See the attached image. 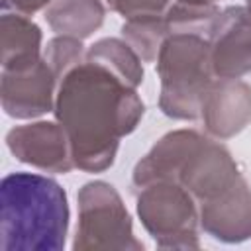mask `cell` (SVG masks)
Wrapping results in <instances>:
<instances>
[{
  "mask_svg": "<svg viewBox=\"0 0 251 251\" xmlns=\"http://www.w3.org/2000/svg\"><path fill=\"white\" fill-rule=\"evenodd\" d=\"M120 31H122V39H126L131 45V49L139 55V59L143 63L157 61L161 45L169 35L165 14L126 20Z\"/></svg>",
  "mask_w": 251,
  "mask_h": 251,
  "instance_id": "15",
  "label": "cell"
},
{
  "mask_svg": "<svg viewBox=\"0 0 251 251\" xmlns=\"http://www.w3.org/2000/svg\"><path fill=\"white\" fill-rule=\"evenodd\" d=\"M200 227L216 241L241 243L251 237V188L239 176L222 194L198 204Z\"/></svg>",
  "mask_w": 251,
  "mask_h": 251,
  "instance_id": "11",
  "label": "cell"
},
{
  "mask_svg": "<svg viewBox=\"0 0 251 251\" xmlns=\"http://www.w3.org/2000/svg\"><path fill=\"white\" fill-rule=\"evenodd\" d=\"M65 188L37 173H10L0 182V249L61 251L69 233Z\"/></svg>",
  "mask_w": 251,
  "mask_h": 251,
  "instance_id": "2",
  "label": "cell"
},
{
  "mask_svg": "<svg viewBox=\"0 0 251 251\" xmlns=\"http://www.w3.org/2000/svg\"><path fill=\"white\" fill-rule=\"evenodd\" d=\"M112 12L120 14L124 20L163 16L171 8L173 0H102Z\"/></svg>",
  "mask_w": 251,
  "mask_h": 251,
  "instance_id": "18",
  "label": "cell"
},
{
  "mask_svg": "<svg viewBox=\"0 0 251 251\" xmlns=\"http://www.w3.org/2000/svg\"><path fill=\"white\" fill-rule=\"evenodd\" d=\"M241 176L229 149L206 135L194 143L184 157L175 182L182 184L198 204L222 194Z\"/></svg>",
  "mask_w": 251,
  "mask_h": 251,
  "instance_id": "6",
  "label": "cell"
},
{
  "mask_svg": "<svg viewBox=\"0 0 251 251\" xmlns=\"http://www.w3.org/2000/svg\"><path fill=\"white\" fill-rule=\"evenodd\" d=\"M155 63L161 84L159 110L171 120H198L204 94L216 78L208 37L184 31L169 33Z\"/></svg>",
  "mask_w": 251,
  "mask_h": 251,
  "instance_id": "3",
  "label": "cell"
},
{
  "mask_svg": "<svg viewBox=\"0 0 251 251\" xmlns=\"http://www.w3.org/2000/svg\"><path fill=\"white\" fill-rule=\"evenodd\" d=\"M43 59L51 67L55 76L61 80L71 69H75L86 59V49L82 45V39L57 35L47 41V47L43 49Z\"/></svg>",
  "mask_w": 251,
  "mask_h": 251,
  "instance_id": "17",
  "label": "cell"
},
{
  "mask_svg": "<svg viewBox=\"0 0 251 251\" xmlns=\"http://www.w3.org/2000/svg\"><path fill=\"white\" fill-rule=\"evenodd\" d=\"M200 118L208 135L235 137L251 124V86L239 78H214L204 94Z\"/></svg>",
  "mask_w": 251,
  "mask_h": 251,
  "instance_id": "10",
  "label": "cell"
},
{
  "mask_svg": "<svg viewBox=\"0 0 251 251\" xmlns=\"http://www.w3.org/2000/svg\"><path fill=\"white\" fill-rule=\"evenodd\" d=\"M0 33L2 71H22L43 59V33L29 16L6 10L0 18Z\"/></svg>",
  "mask_w": 251,
  "mask_h": 251,
  "instance_id": "12",
  "label": "cell"
},
{
  "mask_svg": "<svg viewBox=\"0 0 251 251\" xmlns=\"http://www.w3.org/2000/svg\"><path fill=\"white\" fill-rule=\"evenodd\" d=\"M6 147L16 161L33 169L67 175L75 169L69 137L59 122H29L6 133Z\"/></svg>",
  "mask_w": 251,
  "mask_h": 251,
  "instance_id": "7",
  "label": "cell"
},
{
  "mask_svg": "<svg viewBox=\"0 0 251 251\" xmlns=\"http://www.w3.org/2000/svg\"><path fill=\"white\" fill-rule=\"evenodd\" d=\"M78 222L73 251H141L143 243L133 233L131 216L106 180H90L78 188Z\"/></svg>",
  "mask_w": 251,
  "mask_h": 251,
  "instance_id": "4",
  "label": "cell"
},
{
  "mask_svg": "<svg viewBox=\"0 0 251 251\" xmlns=\"http://www.w3.org/2000/svg\"><path fill=\"white\" fill-rule=\"evenodd\" d=\"M218 14L220 8L216 4H184L176 0L167 10L165 20L169 33L184 31V33H200L208 37Z\"/></svg>",
  "mask_w": 251,
  "mask_h": 251,
  "instance_id": "16",
  "label": "cell"
},
{
  "mask_svg": "<svg viewBox=\"0 0 251 251\" xmlns=\"http://www.w3.org/2000/svg\"><path fill=\"white\" fill-rule=\"evenodd\" d=\"M59 78L45 59L22 71H2L0 102L6 116L33 120L55 110Z\"/></svg>",
  "mask_w": 251,
  "mask_h": 251,
  "instance_id": "9",
  "label": "cell"
},
{
  "mask_svg": "<svg viewBox=\"0 0 251 251\" xmlns=\"http://www.w3.org/2000/svg\"><path fill=\"white\" fill-rule=\"evenodd\" d=\"M106 18L102 0H53L45 8V22L57 35L88 39Z\"/></svg>",
  "mask_w": 251,
  "mask_h": 251,
  "instance_id": "13",
  "label": "cell"
},
{
  "mask_svg": "<svg viewBox=\"0 0 251 251\" xmlns=\"http://www.w3.org/2000/svg\"><path fill=\"white\" fill-rule=\"evenodd\" d=\"M245 4H247V8H249V12H251V0H245Z\"/></svg>",
  "mask_w": 251,
  "mask_h": 251,
  "instance_id": "21",
  "label": "cell"
},
{
  "mask_svg": "<svg viewBox=\"0 0 251 251\" xmlns=\"http://www.w3.org/2000/svg\"><path fill=\"white\" fill-rule=\"evenodd\" d=\"M135 212L143 229L161 249H198L200 212L194 196L178 182L159 180L139 188Z\"/></svg>",
  "mask_w": 251,
  "mask_h": 251,
  "instance_id": "5",
  "label": "cell"
},
{
  "mask_svg": "<svg viewBox=\"0 0 251 251\" xmlns=\"http://www.w3.org/2000/svg\"><path fill=\"white\" fill-rule=\"evenodd\" d=\"M178 2H184V4H216L218 0H178Z\"/></svg>",
  "mask_w": 251,
  "mask_h": 251,
  "instance_id": "20",
  "label": "cell"
},
{
  "mask_svg": "<svg viewBox=\"0 0 251 251\" xmlns=\"http://www.w3.org/2000/svg\"><path fill=\"white\" fill-rule=\"evenodd\" d=\"M53 112L69 137L75 169L104 173L114 165L122 137L139 126L145 104L137 88L84 59L59 80Z\"/></svg>",
  "mask_w": 251,
  "mask_h": 251,
  "instance_id": "1",
  "label": "cell"
},
{
  "mask_svg": "<svg viewBox=\"0 0 251 251\" xmlns=\"http://www.w3.org/2000/svg\"><path fill=\"white\" fill-rule=\"evenodd\" d=\"M86 61L110 69L114 75H118L124 82H127L133 88H137L145 78L143 61L131 49V45L120 37H102L94 41L86 49Z\"/></svg>",
  "mask_w": 251,
  "mask_h": 251,
  "instance_id": "14",
  "label": "cell"
},
{
  "mask_svg": "<svg viewBox=\"0 0 251 251\" xmlns=\"http://www.w3.org/2000/svg\"><path fill=\"white\" fill-rule=\"evenodd\" d=\"M51 2L53 0H2V8H4V12L14 10V12H20L25 16H33L35 12L47 8Z\"/></svg>",
  "mask_w": 251,
  "mask_h": 251,
  "instance_id": "19",
  "label": "cell"
},
{
  "mask_svg": "<svg viewBox=\"0 0 251 251\" xmlns=\"http://www.w3.org/2000/svg\"><path fill=\"white\" fill-rule=\"evenodd\" d=\"M210 63L216 78H241L251 73V12L227 6L216 16L210 35Z\"/></svg>",
  "mask_w": 251,
  "mask_h": 251,
  "instance_id": "8",
  "label": "cell"
}]
</instances>
